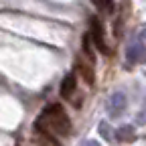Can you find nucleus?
I'll return each instance as SVG.
<instances>
[{
  "instance_id": "f257e3e1",
  "label": "nucleus",
  "mask_w": 146,
  "mask_h": 146,
  "mask_svg": "<svg viewBox=\"0 0 146 146\" xmlns=\"http://www.w3.org/2000/svg\"><path fill=\"white\" fill-rule=\"evenodd\" d=\"M35 128L41 130L43 134H49V136L51 134L67 136L71 132V122H69V118L65 114V110L61 108V104H51L41 112Z\"/></svg>"
},
{
  "instance_id": "f03ea898",
  "label": "nucleus",
  "mask_w": 146,
  "mask_h": 146,
  "mask_svg": "<svg viewBox=\"0 0 146 146\" xmlns=\"http://www.w3.org/2000/svg\"><path fill=\"white\" fill-rule=\"evenodd\" d=\"M89 36L94 45L98 47V51H102L104 55H108V47H106V33H104V27H102V21L98 16H91L89 18Z\"/></svg>"
},
{
  "instance_id": "7ed1b4c3",
  "label": "nucleus",
  "mask_w": 146,
  "mask_h": 146,
  "mask_svg": "<svg viewBox=\"0 0 146 146\" xmlns=\"http://www.w3.org/2000/svg\"><path fill=\"white\" fill-rule=\"evenodd\" d=\"M126 106H128L126 94H124V91H114V94L108 98V114L112 118H120L124 114Z\"/></svg>"
},
{
  "instance_id": "20e7f679",
  "label": "nucleus",
  "mask_w": 146,
  "mask_h": 146,
  "mask_svg": "<svg viewBox=\"0 0 146 146\" xmlns=\"http://www.w3.org/2000/svg\"><path fill=\"white\" fill-rule=\"evenodd\" d=\"M144 55H146V49L142 47L140 39H132L130 43H128V49H126V59H128V63H138V61H142Z\"/></svg>"
},
{
  "instance_id": "39448f33",
  "label": "nucleus",
  "mask_w": 146,
  "mask_h": 146,
  "mask_svg": "<svg viewBox=\"0 0 146 146\" xmlns=\"http://www.w3.org/2000/svg\"><path fill=\"white\" fill-rule=\"evenodd\" d=\"M75 87H77V79H75V75L73 73H69V75H65V79L61 81V89H59V94H61V98H71L73 96V91H75Z\"/></svg>"
},
{
  "instance_id": "423d86ee",
  "label": "nucleus",
  "mask_w": 146,
  "mask_h": 146,
  "mask_svg": "<svg viewBox=\"0 0 146 146\" xmlns=\"http://www.w3.org/2000/svg\"><path fill=\"white\" fill-rule=\"evenodd\" d=\"M116 138H118L120 142H132V140L136 138L134 128H132V126H122V128H118V130H116Z\"/></svg>"
},
{
  "instance_id": "0eeeda50",
  "label": "nucleus",
  "mask_w": 146,
  "mask_h": 146,
  "mask_svg": "<svg viewBox=\"0 0 146 146\" xmlns=\"http://www.w3.org/2000/svg\"><path fill=\"white\" fill-rule=\"evenodd\" d=\"M100 134H102V138H104V140L112 142V140H114V134H116V132H114L112 128L108 126V122H102V124H100Z\"/></svg>"
},
{
  "instance_id": "6e6552de",
  "label": "nucleus",
  "mask_w": 146,
  "mask_h": 146,
  "mask_svg": "<svg viewBox=\"0 0 146 146\" xmlns=\"http://www.w3.org/2000/svg\"><path fill=\"white\" fill-rule=\"evenodd\" d=\"M102 12H114V0H91Z\"/></svg>"
},
{
  "instance_id": "1a4fd4ad",
  "label": "nucleus",
  "mask_w": 146,
  "mask_h": 146,
  "mask_svg": "<svg viewBox=\"0 0 146 146\" xmlns=\"http://www.w3.org/2000/svg\"><path fill=\"white\" fill-rule=\"evenodd\" d=\"M77 67H79V73L83 75V79L91 85L94 83V71H91V67L89 65H81V63H77Z\"/></svg>"
},
{
  "instance_id": "9d476101",
  "label": "nucleus",
  "mask_w": 146,
  "mask_h": 146,
  "mask_svg": "<svg viewBox=\"0 0 146 146\" xmlns=\"http://www.w3.org/2000/svg\"><path fill=\"white\" fill-rule=\"evenodd\" d=\"M81 146H100V142H96V140H87V142H83Z\"/></svg>"
},
{
  "instance_id": "9b49d317",
  "label": "nucleus",
  "mask_w": 146,
  "mask_h": 146,
  "mask_svg": "<svg viewBox=\"0 0 146 146\" xmlns=\"http://www.w3.org/2000/svg\"><path fill=\"white\" fill-rule=\"evenodd\" d=\"M140 41H144L146 43V27L142 29V33H140Z\"/></svg>"
}]
</instances>
